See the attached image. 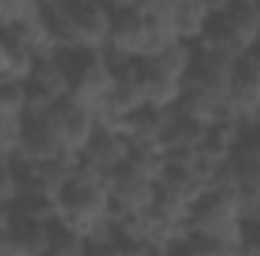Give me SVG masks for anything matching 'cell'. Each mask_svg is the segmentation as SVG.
Returning <instances> with one entry per match:
<instances>
[{"instance_id":"1","label":"cell","mask_w":260,"mask_h":256,"mask_svg":"<svg viewBox=\"0 0 260 256\" xmlns=\"http://www.w3.org/2000/svg\"><path fill=\"white\" fill-rule=\"evenodd\" d=\"M197 42L212 52H221L233 61L248 55L260 42V3H254V0L212 3L209 21Z\"/></svg>"},{"instance_id":"2","label":"cell","mask_w":260,"mask_h":256,"mask_svg":"<svg viewBox=\"0 0 260 256\" xmlns=\"http://www.w3.org/2000/svg\"><path fill=\"white\" fill-rule=\"evenodd\" d=\"M52 58L64 72L67 97L85 103L88 109L106 100L112 88V69L103 58V49H58Z\"/></svg>"},{"instance_id":"3","label":"cell","mask_w":260,"mask_h":256,"mask_svg":"<svg viewBox=\"0 0 260 256\" xmlns=\"http://www.w3.org/2000/svg\"><path fill=\"white\" fill-rule=\"evenodd\" d=\"M239 205H236V190L224 187H209L197 196L188 208V232L209 235L218 241H239Z\"/></svg>"},{"instance_id":"4","label":"cell","mask_w":260,"mask_h":256,"mask_svg":"<svg viewBox=\"0 0 260 256\" xmlns=\"http://www.w3.org/2000/svg\"><path fill=\"white\" fill-rule=\"evenodd\" d=\"M109 6V39L106 52L127 58V61H142L154 52L151 27L145 18L142 3H106Z\"/></svg>"},{"instance_id":"5","label":"cell","mask_w":260,"mask_h":256,"mask_svg":"<svg viewBox=\"0 0 260 256\" xmlns=\"http://www.w3.org/2000/svg\"><path fill=\"white\" fill-rule=\"evenodd\" d=\"M230 75H233V58H227V55H221V52H212V49L194 42L191 64H188V72H185L182 88L200 91V94L215 97V100H227Z\"/></svg>"},{"instance_id":"6","label":"cell","mask_w":260,"mask_h":256,"mask_svg":"<svg viewBox=\"0 0 260 256\" xmlns=\"http://www.w3.org/2000/svg\"><path fill=\"white\" fill-rule=\"evenodd\" d=\"M227 112L230 118L251 124V118L260 109V66L251 55H242L233 61V75L227 88Z\"/></svg>"},{"instance_id":"7","label":"cell","mask_w":260,"mask_h":256,"mask_svg":"<svg viewBox=\"0 0 260 256\" xmlns=\"http://www.w3.org/2000/svg\"><path fill=\"white\" fill-rule=\"evenodd\" d=\"M18 154H24L27 160H58V157H73L67 151L64 139L55 127L52 115H21V136H18Z\"/></svg>"},{"instance_id":"8","label":"cell","mask_w":260,"mask_h":256,"mask_svg":"<svg viewBox=\"0 0 260 256\" xmlns=\"http://www.w3.org/2000/svg\"><path fill=\"white\" fill-rule=\"evenodd\" d=\"M49 115H52V121H55V127H58L61 139H64L67 151H70L73 157L88 145V139H91V136H94V130H97L94 112H91L85 103L73 100V97L58 100V103L49 109Z\"/></svg>"},{"instance_id":"9","label":"cell","mask_w":260,"mask_h":256,"mask_svg":"<svg viewBox=\"0 0 260 256\" xmlns=\"http://www.w3.org/2000/svg\"><path fill=\"white\" fill-rule=\"evenodd\" d=\"M127 154H130V145H127V139H124L118 130L97 127L94 130V136L88 139V145H85L76 157H79L82 163L94 166L97 172L109 175L112 169H118V166L127 160Z\"/></svg>"},{"instance_id":"10","label":"cell","mask_w":260,"mask_h":256,"mask_svg":"<svg viewBox=\"0 0 260 256\" xmlns=\"http://www.w3.org/2000/svg\"><path fill=\"white\" fill-rule=\"evenodd\" d=\"M82 49H106L109 39V6L94 0H67Z\"/></svg>"},{"instance_id":"11","label":"cell","mask_w":260,"mask_h":256,"mask_svg":"<svg viewBox=\"0 0 260 256\" xmlns=\"http://www.w3.org/2000/svg\"><path fill=\"white\" fill-rule=\"evenodd\" d=\"M191 52H194L191 42H182V39L167 42V46L157 49L154 55L142 58V72H145V78L182 84V81H185V72H188V64H191Z\"/></svg>"},{"instance_id":"12","label":"cell","mask_w":260,"mask_h":256,"mask_svg":"<svg viewBox=\"0 0 260 256\" xmlns=\"http://www.w3.org/2000/svg\"><path fill=\"white\" fill-rule=\"evenodd\" d=\"M167 118H170V112L154 109V106L145 103L136 112L124 115L115 130L127 139V145H154V142L160 145V133L167 127Z\"/></svg>"},{"instance_id":"13","label":"cell","mask_w":260,"mask_h":256,"mask_svg":"<svg viewBox=\"0 0 260 256\" xmlns=\"http://www.w3.org/2000/svg\"><path fill=\"white\" fill-rule=\"evenodd\" d=\"M3 235L21 256H49V223L24 220L9 211V223Z\"/></svg>"},{"instance_id":"14","label":"cell","mask_w":260,"mask_h":256,"mask_svg":"<svg viewBox=\"0 0 260 256\" xmlns=\"http://www.w3.org/2000/svg\"><path fill=\"white\" fill-rule=\"evenodd\" d=\"M209 9L212 3H200V0H173V33L182 42H191L203 36V27L209 21Z\"/></svg>"},{"instance_id":"15","label":"cell","mask_w":260,"mask_h":256,"mask_svg":"<svg viewBox=\"0 0 260 256\" xmlns=\"http://www.w3.org/2000/svg\"><path fill=\"white\" fill-rule=\"evenodd\" d=\"M6 208H9L15 217L37 220V223H52V220L61 217L58 196H49V193H18Z\"/></svg>"},{"instance_id":"16","label":"cell","mask_w":260,"mask_h":256,"mask_svg":"<svg viewBox=\"0 0 260 256\" xmlns=\"http://www.w3.org/2000/svg\"><path fill=\"white\" fill-rule=\"evenodd\" d=\"M85 247L88 238L70 229L61 217L49 223V256H85Z\"/></svg>"},{"instance_id":"17","label":"cell","mask_w":260,"mask_h":256,"mask_svg":"<svg viewBox=\"0 0 260 256\" xmlns=\"http://www.w3.org/2000/svg\"><path fill=\"white\" fill-rule=\"evenodd\" d=\"M18 196V184H15V169H12V154H0V202L9 205Z\"/></svg>"},{"instance_id":"18","label":"cell","mask_w":260,"mask_h":256,"mask_svg":"<svg viewBox=\"0 0 260 256\" xmlns=\"http://www.w3.org/2000/svg\"><path fill=\"white\" fill-rule=\"evenodd\" d=\"M239 244L251 256H260V220H248L239 226Z\"/></svg>"},{"instance_id":"19","label":"cell","mask_w":260,"mask_h":256,"mask_svg":"<svg viewBox=\"0 0 260 256\" xmlns=\"http://www.w3.org/2000/svg\"><path fill=\"white\" fill-rule=\"evenodd\" d=\"M0 256H21L12 244H9V238H6V235H0Z\"/></svg>"},{"instance_id":"20","label":"cell","mask_w":260,"mask_h":256,"mask_svg":"<svg viewBox=\"0 0 260 256\" xmlns=\"http://www.w3.org/2000/svg\"><path fill=\"white\" fill-rule=\"evenodd\" d=\"M248 55H251V58L257 61V66H260V42H257V46H254V49H251V52H248Z\"/></svg>"},{"instance_id":"21","label":"cell","mask_w":260,"mask_h":256,"mask_svg":"<svg viewBox=\"0 0 260 256\" xmlns=\"http://www.w3.org/2000/svg\"><path fill=\"white\" fill-rule=\"evenodd\" d=\"M251 124H257V127H260V109H257V115L251 118Z\"/></svg>"}]
</instances>
